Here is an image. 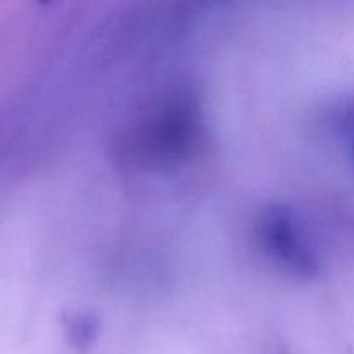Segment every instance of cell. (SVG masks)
Wrapping results in <instances>:
<instances>
[{
	"instance_id": "6da1fadb",
	"label": "cell",
	"mask_w": 354,
	"mask_h": 354,
	"mask_svg": "<svg viewBox=\"0 0 354 354\" xmlns=\"http://www.w3.org/2000/svg\"><path fill=\"white\" fill-rule=\"evenodd\" d=\"M57 322L62 327L66 341L78 353L90 351L102 332V320L86 310H62Z\"/></svg>"
},
{
	"instance_id": "7a4b0ae2",
	"label": "cell",
	"mask_w": 354,
	"mask_h": 354,
	"mask_svg": "<svg viewBox=\"0 0 354 354\" xmlns=\"http://www.w3.org/2000/svg\"><path fill=\"white\" fill-rule=\"evenodd\" d=\"M325 121L335 135L354 140V92L339 97L325 111Z\"/></svg>"
},
{
	"instance_id": "3957f363",
	"label": "cell",
	"mask_w": 354,
	"mask_h": 354,
	"mask_svg": "<svg viewBox=\"0 0 354 354\" xmlns=\"http://www.w3.org/2000/svg\"><path fill=\"white\" fill-rule=\"evenodd\" d=\"M349 158H351L353 168H354V140H349Z\"/></svg>"
}]
</instances>
